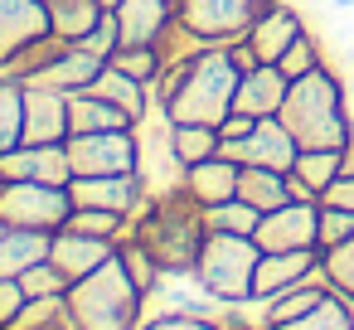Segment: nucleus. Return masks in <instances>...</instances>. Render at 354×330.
Masks as SVG:
<instances>
[{"label":"nucleus","mask_w":354,"mask_h":330,"mask_svg":"<svg viewBox=\"0 0 354 330\" xmlns=\"http://www.w3.org/2000/svg\"><path fill=\"white\" fill-rule=\"evenodd\" d=\"M238 68L228 59V44H209L204 54L165 68L156 83H151V98L156 107L170 117V122H204V127H218L228 112H233V93H238Z\"/></svg>","instance_id":"f257e3e1"},{"label":"nucleus","mask_w":354,"mask_h":330,"mask_svg":"<svg viewBox=\"0 0 354 330\" xmlns=\"http://www.w3.org/2000/svg\"><path fill=\"white\" fill-rule=\"evenodd\" d=\"M301 151H349L354 146V117L344 102V83L330 64H320L306 78H291L286 102L277 112Z\"/></svg>","instance_id":"f03ea898"},{"label":"nucleus","mask_w":354,"mask_h":330,"mask_svg":"<svg viewBox=\"0 0 354 330\" xmlns=\"http://www.w3.org/2000/svg\"><path fill=\"white\" fill-rule=\"evenodd\" d=\"M204 209L180 190L165 199H151L146 214L131 223V238L156 257V267L165 277H194L199 248H204Z\"/></svg>","instance_id":"7ed1b4c3"},{"label":"nucleus","mask_w":354,"mask_h":330,"mask_svg":"<svg viewBox=\"0 0 354 330\" xmlns=\"http://www.w3.org/2000/svg\"><path fill=\"white\" fill-rule=\"evenodd\" d=\"M68 306H73L83 330H136L141 311H146V296L131 282L127 262L107 257L97 272H88L83 282L68 286Z\"/></svg>","instance_id":"20e7f679"},{"label":"nucleus","mask_w":354,"mask_h":330,"mask_svg":"<svg viewBox=\"0 0 354 330\" xmlns=\"http://www.w3.org/2000/svg\"><path fill=\"white\" fill-rule=\"evenodd\" d=\"M257 262H262V248H257L252 233H214L209 228L204 233V248H199V262H194V277L228 311H238V306H252Z\"/></svg>","instance_id":"39448f33"},{"label":"nucleus","mask_w":354,"mask_h":330,"mask_svg":"<svg viewBox=\"0 0 354 330\" xmlns=\"http://www.w3.org/2000/svg\"><path fill=\"white\" fill-rule=\"evenodd\" d=\"M131 131H136V175H141L146 194H151V199L180 194L189 165H185L180 151H175V122L156 107V112H146Z\"/></svg>","instance_id":"423d86ee"},{"label":"nucleus","mask_w":354,"mask_h":330,"mask_svg":"<svg viewBox=\"0 0 354 330\" xmlns=\"http://www.w3.org/2000/svg\"><path fill=\"white\" fill-rule=\"evenodd\" d=\"M68 209H73L68 185H39V180H6L0 185V219H6L10 228L59 233Z\"/></svg>","instance_id":"0eeeda50"},{"label":"nucleus","mask_w":354,"mask_h":330,"mask_svg":"<svg viewBox=\"0 0 354 330\" xmlns=\"http://www.w3.org/2000/svg\"><path fill=\"white\" fill-rule=\"evenodd\" d=\"M180 6V20L209 39V44H233L252 30V20L272 6V0H175Z\"/></svg>","instance_id":"6e6552de"},{"label":"nucleus","mask_w":354,"mask_h":330,"mask_svg":"<svg viewBox=\"0 0 354 330\" xmlns=\"http://www.w3.org/2000/svg\"><path fill=\"white\" fill-rule=\"evenodd\" d=\"M68 199H73V209H107V214H122L131 223L151 204V194H146L136 170H127V175H73Z\"/></svg>","instance_id":"1a4fd4ad"},{"label":"nucleus","mask_w":354,"mask_h":330,"mask_svg":"<svg viewBox=\"0 0 354 330\" xmlns=\"http://www.w3.org/2000/svg\"><path fill=\"white\" fill-rule=\"evenodd\" d=\"M73 175H127L136 170V131H78L64 141Z\"/></svg>","instance_id":"9d476101"},{"label":"nucleus","mask_w":354,"mask_h":330,"mask_svg":"<svg viewBox=\"0 0 354 330\" xmlns=\"http://www.w3.org/2000/svg\"><path fill=\"white\" fill-rule=\"evenodd\" d=\"M252 238L262 253L320 248V199H286L281 209H267Z\"/></svg>","instance_id":"9b49d317"},{"label":"nucleus","mask_w":354,"mask_h":330,"mask_svg":"<svg viewBox=\"0 0 354 330\" xmlns=\"http://www.w3.org/2000/svg\"><path fill=\"white\" fill-rule=\"evenodd\" d=\"M218 151L238 165H262V170H291L296 156H301V146H296V136L286 131L281 117H257V127L243 141H223Z\"/></svg>","instance_id":"f8f14e48"},{"label":"nucleus","mask_w":354,"mask_h":330,"mask_svg":"<svg viewBox=\"0 0 354 330\" xmlns=\"http://www.w3.org/2000/svg\"><path fill=\"white\" fill-rule=\"evenodd\" d=\"M320 248H286V253H262V262H257V277H252V306H267V301H277L281 291H291V286H301V282H310L315 272H320Z\"/></svg>","instance_id":"ddd939ff"},{"label":"nucleus","mask_w":354,"mask_h":330,"mask_svg":"<svg viewBox=\"0 0 354 330\" xmlns=\"http://www.w3.org/2000/svg\"><path fill=\"white\" fill-rule=\"evenodd\" d=\"M68 141V93L25 83V146H64Z\"/></svg>","instance_id":"4468645a"},{"label":"nucleus","mask_w":354,"mask_h":330,"mask_svg":"<svg viewBox=\"0 0 354 330\" xmlns=\"http://www.w3.org/2000/svg\"><path fill=\"white\" fill-rule=\"evenodd\" d=\"M44 35H54V20H49L44 0H0V64L15 49L44 39Z\"/></svg>","instance_id":"2eb2a0df"},{"label":"nucleus","mask_w":354,"mask_h":330,"mask_svg":"<svg viewBox=\"0 0 354 330\" xmlns=\"http://www.w3.org/2000/svg\"><path fill=\"white\" fill-rule=\"evenodd\" d=\"M107 257H117V243H112V238H88V233L59 228L54 243H49V262H54L68 282H83V277L97 272Z\"/></svg>","instance_id":"dca6fc26"},{"label":"nucleus","mask_w":354,"mask_h":330,"mask_svg":"<svg viewBox=\"0 0 354 330\" xmlns=\"http://www.w3.org/2000/svg\"><path fill=\"white\" fill-rule=\"evenodd\" d=\"M0 175L6 180H39V185H68V146H15L10 156H0Z\"/></svg>","instance_id":"f3484780"},{"label":"nucleus","mask_w":354,"mask_h":330,"mask_svg":"<svg viewBox=\"0 0 354 330\" xmlns=\"http://www.w3.org/2000/svg\"><path fill=\"white\" fill-rule=\"evenodd\" d=\"M306 30V20H301V10L296 6H281V0H272V6L252 20V30L243 35L252 49H257V59L262 64H277L286 49H291V39Z\"/></svg>","instance_id":"a211bd4d"},{"label":"nucleus","mask_w":354,"mask_h":330,"mask_svg":"<svg viewBox=\"0 0 354 330\" xmlns=\"http://www.w3.org/2000/svg\"><path fill=\"white\" fill-rule=\"evenodd\" d=\"M286 88H291V78H286L277 64H262V68H252V73L238 78L233 112H248V117H277L281 102H286Z\"/></svg>","instance_id":"6ab92c4d"},{"label":"nucleus","mask_w":354,"mask_h":330,"mask_svg":"<svg viewBox=\"0 0 354 330\" xmlns=\"http://www.w3.org/2000/svg\"><path fill=\"white\" fill-rule=\"evenodd\" d=\"M238 175H243V165H238V161H228V156L218 151V156H209V161H199V165H189V170H185V194H189L199 209L223 204V199H233V194H238Z\"/></svg>","instance_id":"aec40b11"},{"label":"nucleus","mask_w":354,"mask_h":330,"mask_svg":"<svg viewBox=\"0 0 354 330\" xmlns=\"http://www.w3.org/2000/svg\"><path fill=\"white\" fill-rule=\"evenodd\" d=\"M175 15H180L175 0H122V6H117L122 44H156L170 30Z\"/></svg>","instance_id":"412c9836"},{"label":"nucleus","mask_w":354,"mask_h":330,"mask_svg":"<svg viewBox=\"0 0 354 330\" xmlns=\"http://www.w3.org/2000/svg\"><path fill=\"white\" fill-rule=\"evenodd\" d=\"M102 68H107V59H102V54H93V49L73 44V49H68V54H59L49 68H39L30 83H39V88H59V93H83Z\"/></svg>","instance_id":"4be33fe9"},{"label":"nucleus","mask_w":354,"mask_h":330,"mask_svg":"<svg viewBox=\"0 0 354 330\" xmlns=\"http://www.w3.org/2000/svg\"><path fill=\"white\" fill-rule=\"evenodd\" d=\"M122 127H136L127 107H117L97 93H68V136H78V131H122Z\"/></svg>","instance_id":"5701e85b"},{"label":"nucleus","mask_w":354,"mask_h":330,"mask_svg":"<svg viewBox=\"0 0 354 330\" xmlns=\"http://www.w3.org/2000/svg\"><path fill=\"white\" fill-rule=\"evenodd\" d=\"M49 243L54 233H39V228H10L0 238V277H20L25 267L44 262L49 257Z\"/></svg>","instance_id":"b1692460"},{"label":"nucleus","mask_w":354,"mask_h":330,"mask_svg":"<svg viewBox=\"0 0 354 330\" xmlns=\"http://www.w3.org/2000/svg\"><path fill=\"white\" fill-rule=\"evenodd\" d=\"M44 6H49V20H54V35H64L68 44H83L97 30V20L107 15L102 0H44Z\"/></svg>","instance_id":"393cba45"},{"label":"nucleus","mask_w":354,"mask_h":330,"mask_svg":"<svg viewBox=\"0 0 354 330\" xmlns=\"http://www.w3.org/2000/svg\"><path fill=\"white\" fill-rule=\"evenodd\" d=\"M238 199H248L252 209H281L286 199H291V190H286V170H262V165H243V175H238Z\"/></svg>","instance_id":"a878e982"},{"label":"nucleus","mask_w":354,"mask_h":330,"mask_svg":"<svg viewBox=\"0 0 354 330\" xmlns=\"http://www.w3.org/2000/svg\"><path fill=\"white\" fill-rule=\"evenodd\" d=\"M25 146V83L0 73V156Z\"/></svg>","instance_id":"bb28decb"},{"label":"nucleus","mask_w":354,"mask_h":330,"mask_svg":"<svg viewBox=\"0 0 354 330\" xmlns=\"http://www.w3.org/2000/svg\"><path fill=\"white\" fill-rule=\"evenodd\" d=\"M291 175H301L315 194H325L344 175V151H301L296 165H291Z\"/></svg>","instance_id":"cd10ccee"},{"label":"nucleus","mask_w":354,"mask_h":330,"mask_svg":"<svg viewBox=\"0 0 354 330\" xmlns=\"http://www.w3.org/2000/svg\"><path fill=\"white\" fill-rule=\"evenodd\" d=\"M257 223H262V209H252L238 194L204 209V228H214V233H257Z\"/></svg>","instance_id":"c85d7f7f"},{"label":"nucleus","mask_w":354,"mask_h":330,"mask_svg":"<svg viewBox=\"0 0 354 330\" xmlns=\"http://www.w3.org/2000/svg\"><path fill=\"white\" fill-rule=\"evenodd\" d=\"M156 296H165V311H185V315H218V311H228L214 291L199 286V277H194V286H185V277H175V282L160 286Z\"/></svg>","instance_id":"c756f323"},{"label":"nucleus","mask_w":354,"mask_h":330,"mask_svg":"<svg viewBox=\"0 0 354 330\" xmlns=\"http://www.w3.org/2000/svg\"><path fill=\"white\" fill-rule=\"evenodd\" d=\"M281 330H354V301L339 296V291H330L315 311H306L301 320H291Z\"/></svg>","instance_id":"7c9ffc66"},{"label":"nucleus","mask_w":354,"mask_h":330,"mask_svg":"<svg viewBox=\"0 0 354 330\" xmlns=\"http://www.w3.org/2000/svg\"><path fill=\"white\" fill-rule=\"evenodd\" d=\"M218 146H223L218 127H204V122H175V151H180L185 165H199V161L218 156Z\"/></svg>","instance_id":"2f4dec72"},{"label":"nucleus","mask_w":354,"mask_h":330,"mask_svg":"<svg viewBox=\"0 0 354 330\" xmlns=\"http://www.w3.org/2000/svg\"><path fill=\"white\" fill-rule=\"evenodd\" d=\"M64 228H73V233H88V238H112V243L131 238V219H122V214H107V209H68Z\"/></svg>","instance_id":"473e14b6"},{"label":"nucleus","mask_w":354,"mask_h":330,"mask_svg":"<svg viewBox=\"0 0 354 330\" xmlns=\"http://www.w3.org/2000/svg\"><path fill=\"white\" fill-rule=\"evenodd\" d=\"M107 64H112V68H122V73H127V78H136V83H156V78L165 73V64H160V49H156V44H122Z\"/></svg>","instance_id":"72a5a7b5"},{"label":"nucleus","mask_w":354,"mask_h":330,"mask_svg":"<svg viewBox=\"0 0 354 330\" xmlns=\"http://www.w3.org/2000/svg\"><path fill=\"white\" fill-rule=\"evenodd\" d=\"M325 64V49H320V39L310 35V30H301L296 39H291V49L277 59V68L286 73V78H306V73H315Z\"/></svg>","instance_id":"f704fd0d"},{"label":"nucleus","mask_w":354,"mask_h":330,"mask_svg":"<svg viewBox=\"0 0 354 330\" xmlns=\"http://www.w3.org/2000/svg\"><path fill=\"white\" fill-rule=\"evenodd\" d=\"M15 282L25 286V301H35V296H68V286H73V282H68L49 257H44V262H35V267H25Z\"/></svg>","instance_id":"c9c22d12"},{"label":"nucleus","mask_w":354,"mask_h":330,"mask_svg":"<svg viewBox=\"0 0 354 330\" xmlns=\"http://www.w3.org/2000/svg\"><path fill=\"white\" fill-rule=\"evenodd\" d=\"M354 238V209H335V204H320V253L339 248Z\"/></svg>","instance_id":"e433bc0d"},{"label":"nucleus","mask_w":354,"mask_h":330,"mask_svg":"<svg viewBox=\"0 0 354 330\" xmlns=\"http://www.w3.org/2000/svg\"><path fill=\"white\" fill-rule=\"evenodd\" d=\"M320 257H325V272H330L335 291L354 301V238L339 243V248H330V253H320Z\"/></svg>","instance_id":"4c0bfd02"},{"label":"nucleus","mask_w":354,"mask_h":330,"mask_svg":"<svg viewBox=\"0 0 354 330\" xmlns=\"http://www.w3.org/2000/svg\"><path fill=\"white\" fill-rule=\"evenodd\" d=\"M136 330H223L214 315H185V311H160V315H151L146 325H136Z\"/></svg>","instance_id":"58836bf2"},{"label":"nucleus","mask_w":354,"mask_h":330,"mask_svg":"<svg viewBox=\"0 0 354 330\" xmlns=\"http://www.w3.org/2000/svg\"><path fill=\"white\" fill-rule=\"evenodd\" d=\"M83 49H93V54H102V59H112V54L122 49V25H117V10H107V15L97 20V30L83 39Z\"/></svg>","instance_id":"ea45409f"},{"label":"nucleus","mask_w":354,"mask_h":330,"mask_svg":"<svg viewBox=\"0 0 354 330\" xmlns=\"http://www.w3.org/2000/svg\"><path fill=\"white\" fill-rule=\"evenodd\" d=\"M20 306H25V286L15 277H0V330H10V320L20 315Z\"/></svg>","instance_id":"a19ab883"},{"label":"nucleus","mask_w":354,"mask_h":330,"mask_svg":"<svg viewBox=\"0 0 354 330\" xmlns=\"http://www.w3.org/2000/svg\"><path fill=\"white\" fill-rule=\"evenodd\" d=\"M252 127H257V117H248V112H228V117L218 122V136H223V141H243Z\"/></svg>","instance_id":"79ce46f5"},{"label":"nucleus","mask_w":354,"mask_h":330,"mask_svg":"<svg viewBox=\"0 0 354 330\" xmlns=\"http://www.w3.org/2000/svg\"><path fill=\"white\" fill-rule=\"evenodd\" d=\"M320 204H335V209H354V175H339L325 194H320Z\"/></svg>","instance_id":"37998d69"},{"label":"nucleus","mask_w":354,"mask_h":330,"mask_svg":"<svg viewBox=\"0 0 354 330\" xmlns=\"http://www.w3.org/2000/svg\"><path fill=\"white\" fill-rule=\"evenodd\" d=\"M223 330H272V325H267V320H262V325H248V320H228Z\"/></svg>","instance_id":"c03bdc74"},{"label":"nucleus","mask_w":354,"mask_h":330,"mask_svg":"<svg viewBox=\"0 0 354 330\" xmlns=\"http://www.w3.org/2000/svg\"><path fill=\"white\" fill-rule=\"evenodd\" d=\"M344 175H354V146L344 151Z\"/></svg>","instance_id":"a18cd8bd"},{"label":"nucleus","mask_w":354,"mask_h":330,"mask_svg":"<svg viewBox=\"0 0 354 330\" xmlns=\"http://www.w3.org/2000/svg\"><path fill=\"white\" fill-rule=\"evenodd\" d=\"M6 233H10V223H6V219H0V238H6Z\"/></svg>","instance_id":"49530a36"},{"label":"nucleus","mask_w":354,"mask_h":330,"mask_svg":"<svg viewBox=\"0 0 354 330\" xmlns=\"http://www.w3.org/2000/svg\"><path fill=\"white\" fill-rule=\"evenodd\" d=\"M102 6H107V10H117V6H122V0H102Z\"/></svg>","instance_id":"de8ad7c7"},{"label":"nucleus","mask_w":354,"mask_h":330,"mask_svg":"<svg viewBox=\"0 0 354 330\" xmlns=\"http://www.w3.org/2000/svg\"><path fill=\"white\" fill-rule=\"evenodd\" d=\"M0 185H6V175H0Z\"/></svg>","instance_id":"09e8293b"}]
</instances>
